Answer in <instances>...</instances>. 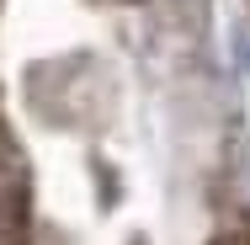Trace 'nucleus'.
I'll return each mask as SVG.
<instances>
[{"label": "nucleus", "instance_id": "f257e3e1", "mask_svg": "<svg viewBox=\"0 0 250 245\" xmlns=\"http://www.w3.org/2000/svg\"><path fill=\"white\" fill-rule=\"evenodd\" d=\"M0 245H32V213H27V160L5 128L0 112Z\"/></svg>", "mask_w": 250, "mask_h": 245}, {"label": "nucleus", "instance_id": "f03ea898", "mask_svg": "<svg viewBox=\"0 0 250 245\" xmlns=\"http://www.w3.org/2000/svg\"><path fill=\"white\" fill-rule=\"evenodd\" d=\"M213 245H250V224H234V229L213 235Z\"/></svg>", "mask_w": 250, "mask_h": 245}]
</instances>
